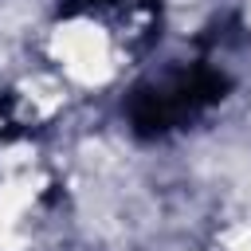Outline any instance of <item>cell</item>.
I'll use <instances>...</instances> for the list:
<instances>
[{
  "instance_id": "obj_1",
  "label": "cell",
  "mask_w": 251,
  "mask_h": 251,
  "mask_svg": "<svg viewBox=\"0 0 251 251\" xmlns=\"http://www.w3.org/2000/svg\"><path fill=\"white\" fill-rule=\"evenodd\" d=\"M227 90H231V75H224L212 63L176 67V71H165L161 78L133 86L126 102V118L137 137H169L200 122L212 106L227 98Z\"/></svg>"
},
{
  "instance_id": "obj_2",
  "label": "cell",
  "mask_w": 251,
  "mask_h": 251,
  "mask_svg": "<svg viewBox=\"0 0 251 251\" xmlns=\"http://www.w3.org/2000/svg\"><path fill=\"white\" fill-rule=\"evenodd\" d=\"M114 20L126 39L145 47L161 24V0H59V20Z\"/></svg>"
}]
</instances>
